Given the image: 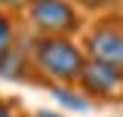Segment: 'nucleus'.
Masks as SVG:
<instances>
[{"label": "nucleus", "mask_w": 123, "mask_h": 117, "mask_svg": "<svg viewBox=\"0 0 123 117\" xmlns=\"http://www.w3.org/2000/svg\"><path fill=\"white\" fill-rule=\"evenodd\" d=\"M31 65L52 86H71L80 80L86 52L74 37H37L31 46Z\"/></svg>", "instance_id": "nucleus-1"}, {"label": "nucleus", "mask_w": 123, "mask_h": 117, "mask_svg": "<svg viewBox=\"0 0 123 117\" xmlns=\"http://www.w3.org/2000/svg\"><path fill=\"white\" fill-rule=\"evenodd\" d=\"M28 22L40 37H74L80 31V13L71 0H28Z\"/></svg>", "instance_id": "nucleus-2"}, {"label": "nucleus", "mask_w": 123, "mask_h": 117, "mask_svg": "<svg viewBox=\"0 0 123 117\" xmlns=\"http://www.w3.org/2000/svg\"><path fill=\"white\" fill-rule=\"evenodd\" d=\"M77 86L83 89V96H89V99L120 102L123 99V68H114V65H105V62L86 58Z\"/></svg>", "instance_id": "nucleus-3"}, {"label": "nucleus", "mask_w": 123, "mask_h": 117, "mask_svg": "<svg viewBox=\"0 0 123 117\" xmlns=\"http://www.w3.org/2000/svg\"><path fill=\"white\" fill-rule=\"evenodd\" d=\"M83 52H86V58H95V62L123 68V28L120 25H111V22L95 25L89 31V37H86Z\"/></svg>", "instance_id": "nucleus-4"}, {"label": "nucleus", "mask_w": 123, "mask_h": 117, "mask_svg": "<svg viewBox=\"0 0 123 117\" xmlns=\"http://www.w3.org/2000/svg\"><path fill=\"white\" fill-rule=\"evenodd\" d=\"M28 65H31V58L15 43L6 56L0 58V77H3V80H25V77H28Z\"/></svg>", "instance_id": "nucleus-5"}, {"label": "nucleus", "mask_w": 123, "mask_h": 117, "mask_svg": "<svg viewBox=\"0 0 123 117\" xmlns=\"http://www.w3.org/2000/svg\"><path fill=\"white\" fill-rule=\"evenodd\" d=\"M52 96H55L65 108H74V111H86V108L92 105L83 92H74L71 86H52Z\"/></svg>", "instance_id": "nucleus-6"}, {"label": "nucleus", "mask_w": 123, "mask_h": 117, "mask_svg": "<svg viewBox=\"0 0 123 117\" xmlns=\"http://www.w3.org/2000/svg\"><path fill=\"white\" fill-rule=\"evenodd\" d=\"M12 46H15V25H12V19L0 9V58L6 56Z\"/></svg>", "instance_id": "nucleus-7"}, {"label": "nucleus", "mask_w": 123, "mask_h": 117, "mask_svg": "<svg viewBox=\"0 0 123 117\" xmlns=\"http://www.w3.org/2000/svg\"><path fill=\"white\" fill-rule=\"evenodd\" d=\"M71 3L83 6V9H92V13H105V9H111V6H117L120 0H71Z\"/></svg>", "instance_id": "nucleus-8"}, {"label": "nucleus", "mask_w": 123, "mask_h": 117, "mask_svg": "<svg viewBox=\"0 0 123 117\" xmlns=\"http://www.w3.org/2000/svg\"><path fill=\"white\" fill-rule=\"evenodd\" d=\"M28 6V0H0V9L6 13V9H25Z\"/></svg>", "instance_id": "nucleus-9"}, {"label": "nucleus", "mask_w": 123, "mask_h": 117, "mask_svg": "<svg viewBox=\"0 0 123 117\" xmlns=\"http://www.w3.org/2000/svg\"><path fill=\"white\" fill-rule=\"evenodd\" d=\"M0 117H18L15 108H12V102H0Z\"/></svg>", "instance_id": "nucleus-10"}, {"label": "nucleus", "mask_w": 123, "mask_h": 117, "mask_svg": "<svg viewBox=\"0 0 123 117\" xmlns=\"http://www.w3.org/2000/svg\"><path fill=\"white\" fill-rule=\"evenodd\" d=\"M37 117H62V114H49V111H40Z\"/></svg>", "instance_id": "nucleus-11"}]
</instances>
